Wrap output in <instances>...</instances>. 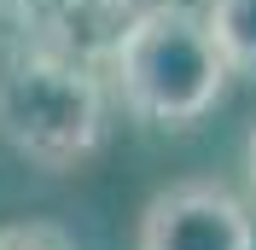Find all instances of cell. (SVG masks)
Returning <instances> with one entry per match:
<instances>
[{
    "mask_svg": "<svg viewBox=\"0 0 256 250\" xmlns=\"http://www.w3.org/2000/svg\"><path fill=\"white\" fill-rule=\"evenodd\" d=\"M116 94L134 116L158 128H192L198 116L222 105L227 94V58L210 35L198 6L180 0H152L111 47Z\"/></svg>",
    "mask_w": 256,
    "mask_h": 250,
    "instance_id": "cell-1",
    "label": "cell"
},
{
    "mask_svg": "<svg viewBox=\"0 0 256 250\" xmlns=\"http://www.w3.org/2000/svg\"><path fill=\"white\" fill-rule=\"evenodd\" d=\"M0 134L35 169L64 174L105 140V88L70 52H30L0 82Z\"/></svg>",
    "mask_w": 256,
    "mask_h": 250,
    "instance_id": "cell-2",
    "label": "cell"
},
{
    "mask_svg": "<svg viewBox=\"0 0 256 250\" xmlns=\"http://www.w3.org/2000/svg\"><path fill=\"white\" fill-rule=\"evenodd\" d=\"M134 250H256V221L216 180H180L140 216Z\"/></svg>",
    "mask_w": 256,
    "mask_h": 250,
    "instance_id": "cell-3",
    "label": "cell"
},
{
    "mask_svg": "<svg viewBox=\"0 0 256 250\" xmlns=\"http://www.w3.org/2000/svg\"><path fill=\"white\" fill-rule=\"evenodd\" d=\"M204 24L222 47L227 70L256 76V0H204Z\"/></svg>",
    "mask_w": 256,
    "mask_h": 250,
    "instance_id": "cell-4",
    "label": "cell"
},
{
    "mask_svg": "<svg viewBox=\"0 0 256 250\" xmlns=\"http://www.w3.org/2000/svg\"><path fill=\"white\" fill-rule=\"evenodd\" d=\"M0 250H76V244L52 221H18V227H0Z\"/></svg>",
    "mask_w": 256,
    "mask_h": 250,
    "instance_id": "cell-5",
    "label": "cell"
},
{
    "mask_svg": "<svg viewBox=\"0 0 256 250\" xmlns=\"http://www.w3.org/2000/svg\"><path fill=\"white\" fill-rule=\"evenodd\" d=\"M244 174H250V192H256V128H250V140H244Z\"/></svg>",
    "mask_w": 256,
    "mask_h": 250,
    "instance_id": "cell-6",
    "label": "cell"
}]
</instances>
